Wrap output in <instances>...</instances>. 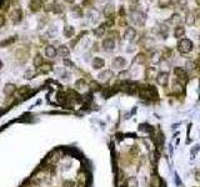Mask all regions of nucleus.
<instances>
[{"label": "nucleus", "instance_id": "ea45409f", "mask_svg": "<svg viewBox=\"0 0 200 187\" xmlns=\"http://www.w3.org/2000/svg\"><path fill=\"white\" fill-rule=\"evenodd\" d=\"M139 0H130V3H133V4H135V3H138Z\"/></svg>", "mask_w": 200, "mask_h": 187}, {"label": "nucleus", "instance_id": "4be33fe9", "mask_svg": "<svg viewBox=\"0 0 200 187\" xmlns=\"http://www.w3.org/2000/svg\"><path fill=\"white\" fill-rule=\"evenodd\" d=\"M43 62H44L43 56H41L40 54H36V55H35V57H34V65H35L36 67H39V66L43 65Z\"/></svg>", "mask_w": 200, "mask_h": 187}, {"label": "nucleus", "instance_id": "5701e85b", "mask_svg": "<svg viewBox=\"0 0 200 187\" xmlns=\"http://www.w3.org/2000/svg\"><path fill=\"white\" fill-rule=\"evenodd\" d=\"M18 92H19V95L22 97H26V95L30 92V87L29 86H23V87H20L18 90Z\"/></svg>", "mask_w": 200, "mask_h": 187}, {"label": "nucleus", "instance_id": "393cba45", "mask_svg": "<svg viewBox=\"0 0 200 187\" xmlns=\"http://www.w3.org/2000/svg\"><path fill=\"white\" fill-rule=\"evenodd\" d=\"M15 40H16V38H15V36H12L10 39H5L4 41H2V44H0V45H2V46H8V45H10V44H13Z\"/></svg>", "mask_w": 200, "mask_h": 187}, {"label": "nucleus", "instance_id": "9d476101", "mask_svg": "<svg viewBox=\"0 0 200 187\" xmlns=\"http://www.w3.org/2000/svg\"><path fill=\"white\" fill-rule=\"evenodd\" d=\"M125 64H126V61H125V59L121 57V56H118V57H115V59L113 60V66L117 67V69H123V67L125 66Z\"/></svg>", "mask_w": 200, "mask_h": 187}, {"label": "nucleus", "instance_id": "423d86ee", "mask_svg": "<svg viewBox=\"0 0 200 187\" xmlns=\"http://www.w3.org/2000/svg\"><path fill=\"white\" fill-rule=\"evenodd\" d=\"M103 48H104L105 51H113L114 48H115V41H114V39L107 38V39L103 41Z\"/></svg>", "mask_w": 200, "mask_h": 187}, {"label": "nucleus", "instance_id": "7ed1b4c3", "mask_svg": "<svg viewBox=\"0 0 200 187\" xmlns=\"http://www.w3.org/2000/svg\"><path fill=\"white\" fill-rule=\"evenodd\" d=\"M145 20H146V16L143 11L140 10H133L131 11V21L139 26H143L145 24Z\"/></svg>", "mask_w": 200, "mask_h": 187}, {"label": "nucleus", "instance_id": "79ce46f5", "mask_svg": "<svg viewBox=\"0 0 200 187\" xmlns=\"http://www.w3.org/2000/svg\"><path fill=\"white\" fill-rule=\"evenodd\" d=\"M99 2H103V0H99Z\"/></svg>", "mask_w": 200, "mask_h": 187}, {"label": "nucleus", "instance_id": "4c0bfd02", "mask_svg": "<svg viewBox=\"0 0 200 187\" xmlns=\"http://www.w3.org/2000/svg\"><path fill=\"white\" fill-rule=\"evenodd\" d=\"M65 2H66V3H69V4H73V3L75 2V0H65Z\"/></svg>", "mask_w": 200, "mask_h": 187}, {"label": "nucleus", "instance_id": "39448f33", "mask_svg": "<svg viewBox=\"0 0 200 187\" xmlns=\"http://www.w3.org/2000/svg\"><path fill=\"white\" fill-rule=\"evenodd\" d=\"M174 74H175V76H176L179 80H180V81H183V82L188 81L186 71H185L183 67H175V69H174Z\"/></svg>", "mask_w": 200, "mask_h": 187}, {"label": "nucleus", "instance_id": "c756f323", "mask_svg": "<svg viewBox=\"0 0 200 187\" xmlns=\"http://www.w3.org/2000/svg\"><path fill=\"white\" fill-rule=\"evenodd\" d=\"M135 62H138V64H144L145 62V56L144 54H139L138 56L135 57Z\"/></svg>", "mask_w": 200, "mask_h": 187}, {"label": "nucleus", "instance_id": "a211bd4d", "mask_svg": "<svg viewBox=\"0 0 200 187\" xmlns=\"http://www.w3.org/2000/svg\"><path fill=\"white\" fill-rule=\"evenodd\" d=\"M105 33V24H101L100 26H98L95 30H94V34H95L97 38H101Z\"/></svg>", "mask_w": 200, "mask_h": 187}, {"label": "nucleus", "instance_id": "f3484780", "mask_svg": "<svg viewBox=\"0 0 200 187\" xmlns=\"http://www.w3.org/2000/svg\"><path fill=\"white\" fill-rule=\"evenodd\" d=\"M184 34H185V29H184L181 25H178V26L175 28V31H174V36H175L176 39H180V38L184 36Z\"/></svg>", "mask_w": 200, "mask_h": 187}, {"label": "nucleus", "instance_id": "2f4dec72", "mask_svg": "<svg viewBox=\"0 0 200 187\" xmlns=\"http://www.w3.org/2000/svg\"><path fill=\"white\" fill-rule=\"evenodd\" d=\"M170 23H175V24L180 23V18H179L178 14H174V15H173V18L170 19Z\"/></svg>", "mask_w": 200, "mask_h": 187}, {"label": "nucleus", "instance_id": "cd10ccee", "mask_svg": "<svg viewBox=\"0 0 200 187\" xmlns=\"http://www.w3.org/2000/svg\"><path fill=\"white\" fill-rule=\"evenodd\" d=\"M160 53H158V51H156V53H154L153 54V57H151V62H153V64H158V62H160Z\"/></svg>", "mask_w": 200, "mask_h": 187}, {"label": "nucleus", "instance_id": "bb28decb", "mask_svg": "<svg viewBox=\"0 0 200 187\" xmlns=\"http://www.w3.org/2000/svg\"><path fill=\"white\" fill-rule=\"evenodd\" d=\"M175 5L178 8H180V9H185L188 6V2H186V0H176Z\"/></svg>", "mask_w": 200, "mask_h": 187}, {"label": "nucleus", "instance_id": "473e14b6", "mask_svg": "<svg viewBox=\"0 0 200 187\" xmlns=\"http://www.w3.org/2000/svg\"><path fill=\"white\" fill-rule=\"evenodd\" d=\"M151 186H153V187H160V181H159V179H158V177H154L153 181H151Z\"/></svg>", "mask_w": 200, "mask_h": 187}, {"label": "nucleus", "instance_id": "0eeeda50", "mask_svg": "<svg viewBox=\"0 0 200 187\" xmlns=\"http://www.w3.org/2000/svg\"><path fill=\"white\" fill-rule=\"evenodd\" d=\"M10 18L14 23H19L23 18V13H22V9H14L12 13H10Z\"/></svg>", "mask_w": 200, "mask_h": 187}, {"label": "nucleus", "instance_id": "dca6fc26", "mask_svg": "<svg viewBox=\"0 0 200 187\" xmlns=\"http://www.w3.org/2000/svg\"><path fill=\"white\" fill-rule=\"evenodd\" d=\"M56 53H58L60 56H63V57H66V56L70 54V50H69V48H68L66 45H61V46L58 49Z\"/></svg>", "mask_w": 200, "mask_h": 187}, {"label": "nucleus", "instance_id": "f257e3e1", "mask_svg": "<svg viewBox=\"0 0 200 187\" xmlns=\"http://www.w3.org/2000/svg\"><path fill=\"white\" fill-rule=\"evenodd\" d=\"M139 96L141 99H156L158 97V91L154 86H140L139 87Z\"/></svg>", "mask_w": 200, "mask_h": 187}, {"label": "nucleus", "instance_id": "6e6552de", "mask_svg": "<svg viewBox=\"0 0 200 187\" xmlns=\"http://www.w3.org/2000/svg\"><path fill=\"white\" fill-rule=\"evenodd\" d=\"M30 10L33 13H36V11H39V10L43 8V2L41 0H31L30 2Z\"/></svg>", "mask_w": 200, "mask_h": 187}, {"label": "nucleus", "instance_id": "f03ea898", "mask_svg": "<svg viewBox=\"0 0 200 187\" xmlns=\"http://www.w3.org/2000/svg\"><path fill=\"white\" fill-rule=\"evenodd\" d=\"M193 49H194V44H193V41L189 40V39H181L178 43V50L180 51L181 54L190 53V51H193Z\"/></svg>", "mask_w": 200, "mask_h": 187}, {"label": "nucleus", "instance_id": "ddd939ff", "mask_svg": "<svg viewBox=\"0 0 200 187\" xmlns=\"http://www.w3.org/2000/svg\"><path fill=\"white\" fill-rule=\"evenodd\" d=\"M105 65V61L101 59V57H94L93 60V67L95 70H100L101 67H104Z\"/></svg>", "mask_w": 200, "mask_h": 187}, {"label": "nucleus", "instance_id": "a19ab883", "mask_svg": "<svg viewBox=\"0 0 200 187\" xmlns=\"http://www.w3.org/2000/svg\"><path fill=\"white\" fill-rule=\"evenodd\" d=\"M196 4H198V5H200V0H196Z\"/></svg>", "mask_w": 200, "mask_h": 187}, {"label": "nucleus", "instance_id": "6ab92c4d", "mask_svg": "<svg viewBox=\"0 0 200 187\" xmlns=\"http://www.w3.org/2000/svg\"><path fill=\"white\" fill-rule=\"evenodd\" d=\"M74 34H75V29L73 28V26H70V25H66L65 29H64V35L66 38H71Z\"/></svg>", "mask_w": 200, "mask_h": 187}, {"label": "nucleus", "instance_id": "7c9ffc66", "mask_svg": "<svg viewBox=\"0 0 200 187\" xmlns=\"http://www.w3.org/2000/svg\"><path fill=\"white\" fill-rule=\"evenodd\" d=\"M89 86L91 87V90H99V89H100V85L98 84V82H97V81H91Z\"/></svg>", "mask_w": 200, "mask_h": 187}, {"label": "nucleus", "instance_id": "b1692460", "mask_svg": "<svg viewBox=\"0 0 200 187\" xmlns=\"http://www.w3.org/2000/svg\"><path fill=\"white\" fill-rule=\"evenodd\" d=\"M126 187H138V180L135 177H130L126 181Z\"/></svg>", "mask_w": 200, "mask_h": 187}, {"label": "nucleus", "instance_id": "2eb2a0df", "mask_svg": "<svg viewBox=\"0 0 200 187\" xmlns=\"http://www.w3.org/2000/svg\"><path fill=\"white\" fill-rule=\"evenodd\" d=\"M185 24L186 25H194L195 24V15L192 11H188L185 15Z\"/></svg>", "mask_w": 200, "mask_h": 187}, {"label": "nucleus", "instance_id": "58836bf2", "mask_svg": "<svg viewBox=\"0 0 200 187\" xmlns=\"http://www.w3.org/2000/svg\"><path fill=\"white\" fill-rule=\"evenodd\" d=\"M3 66H4V65H3V61H2V60H0V70H2V69H3Z\"/></svg>", "mask_w": 200, "mask_h": 187}, {"label": "nucleus", "instance_id": "c9c22d12", "mask_svg": "<svg viewBox=\"0 0 200 187\" xmlns=\"http://www.w3.org/2000/svg\"><path fill=\"white\" fill-rule=\"evenodd\" d=\"M4 24H5V18L3 15H0V28H2Z\"/></svg>", "mask_w": 200, "mask_h": 187}, {"label": "nucleus", "instance_id": "20e7f679", "mask_svg": "<svg viewBox=\"0 0 200 187\" xmlns=\"http://www.w3.org/2000/svg\"><path fill=\"white\" fill-rule=\"evenodd\" d=\"M156 81L159 85L166 86L168 81H169V74H168V72H159V74L156 75Z\"/></svg>", "mask_w": 200, "mask_h": 187}, {"label": "nucleus", "instance_id": "37998d69", "mask_svg": "<svg viewBox=\"0 0 200 187\" xmlns=\"http://www.w3.org/2000/svg\"><path fill=\"white\" fill-rule=\"evenodd\" d=\"M199 86H200V82H199Z\"/></svg>", "mask_w": 200, "mask_h": 187}, {"label": "nucleus", "instance_id": "a878e982", "mask_svg": "<svg viewBox=\"0 0 200 187\" xmlns=\"http://www.w3.org/2000/svg\"><path fill=\"white\" fill-rule=\"evenodd\" d=\"M56 97H58V101H59L60 103L65 102V101L68 100V96H66V94H65V92H59Z\"/></svg>", "mask_w": 200, "mask_h": 187}, {"label": "nucleus", "instance_id": "f8f14e48", "mask_svg": "<svg viewBox=\"0 0 200 187\" xmlns=\"http://www.w3.org/2000/svg\"><path fill=\"white\" fill-rule=\"evenodd\" d=\"M98 77H99L101 81H109V80L113 77V71H111V70H105V71L100 72Z\"/></svg>", "mask_w": 200, "mask_h": 187}, {"label": "nucleus", "instance_id": "4468645a", "mask_svg": "<svg viewBox=\"0 0 200 187\" xmlns=\"http://www.w3.org/2000/svg\"><path fill=\"white\" fill-rule=\"evenodd\" d=\"M15 91H16V86L14 84H6L5 87H4V92H5V95H8V96H12Z\"/></svg>", "mask_w": 200, "mask_h": 187}, {"label": "nucleus", "instance_id": "f704fd0d", "mask_svg": "<svg viewBox=\"0 0 200 187\" xmlns=\"http://www.w3.org/2000/svg\"><path fill=\"white\" fill-rule=\"evenodd\" d=\"M34 76V71H28V72H25V77L26 79H31Z\"/></svg>", "mask_w": 200, "mask_h": 187}, {"label": "nucleus", "instance_id": "412c9836", "mask_svg": "<svg viewBox=\"0 0 200 187\" xmlns=\"http://www.w3.org/2000/svg\"><path fill=\"white\" fill-rule=\"evenodd\" d=\"M184 91V87H183V85L180 84V82H175V84L173 85V92L174 94H181Z\"/></svg>", "mask_w": 200, "mask_h": 187}, {"label": "nucleus", "instance_id": "9b49d317", "mask_svg": "<svg viewBox=\"0 0 200 187\" xmlns=\"http://www.w3.org/2000/svg\"><path fill=\"white\" fill-rule=\"evenodd\" d=\"M56 49L53 46V45H48L46 48H45V55H46V57H49V59H53V57H55L56 56Z\"/></svg>", "mask_w": 200, "mask_h": 187}, {"label": "nucleus", "instance_id": "e433bc0d", "mask_svg": "<svg viewBox=\"0 0 200 187\" xmlns=\"http://www.w3.org/2000/svg\"><path fill=\"white\" fill-rule=\"evenodd\" d=\"M64 64H65V65H68V66H73V62H71L70 60H68V59H65V60H64Z\"/></svg>", "mask_w": 200, "mask_h": 187}, {"label": "nucleus", "instance_id": "c85d7f7f", "mask_svg": "<svg viewBox=\"0 0 200 187\" xmlns=\"http://www.w3.org/2000/svg\"><path fill=\"white\" fill-rule=\"evenodd\" d=\"M195 67H196V64H195L194 61H188L186 62V70L185 71H193Z\"/></svg>", "mask_w": 200, "mask_h": 187}, {"label": "nucleus", "instance_id": "1a4fd4ad", "mask_svg": "<svg viewBox=\"0 0 200 187\" xmlns=\"http://www.w3.org/2000/svg\"><path fill=\"white\" fill-rule=\"evenodd\" d=\"M124 36H125V39H126V40H129V41L134 40V39H135V36H136V30H135L134 28H126Z\"/></svg>", "mask_w": 200, "mask_h": 187}, {"label": "nucleus", "instance_id": "72a5a7b5", "mask_svg": "<svg viewBox=\"0 0 200 187\" xmlns=\"http://www.w3.org/2000/svg\"><path fill=\"white\" fill-rule=\"evenodd\" d=\"M85 85V82H84V80H79V81H76V84H75V86L78 87V89H84L83 86Z\"/></svg>", "mask_w": 200, "mask_h": 187}, {"label": "nucleus", "instance_id": "aec40b11", "mask_svg": "<svg viewBox=\"0 0 200 187\" xmlns=\"http://www.w3.org/2000/svg\"><path fill=\"white\" fill-rule=\"evenodd\" d=\"M104 14H105V16H107V18H111L113 16V14H114V6H113V4L107 5V8H105V10H104Z\"/></svg>", "mask_w": 200, "mask_h": 187}]
</instances>
